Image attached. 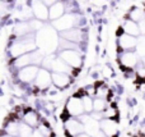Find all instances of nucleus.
Here are the masks:
<instances>
[{
  "mask_svg": "<svg viewBox=\"0 0 145 137\" xmlns=\"http://www.w3.org/2000/svg\"><path fill=\"white\" fill-rule=\"evenodd\" d=\"M36 49H37V45H36L35 35L29 33L23 37H15V41H13L9 46V55L13 59H15L23 54L35 51Z\"/></svg>",
  "mask_w": 145,
  "mask_h": 137,
  "instance_id": "1",
  "label": "nucleus"
},
{
  "mask_svg": "<svg viewBox=\"0 0 145 137\" xmlns=\"http://www.w3.org/2000/svg\"><path fill=\"white\" fill-rule=\"evenodd\" d=\"M35 38L36 45L45 49L47 54H51L57 48V35L52 27H42L37 33V36H35Z\"/></svg>",
  "mask_w": 145,
  "mask_h": 137,
  "instance_id": "2",
  "label": "nucleus"
},
{
  "mask_svg": "<svg viewBox=\"0 0 145 137\" xmlns=\"http://www.w3.org/2000/svg\"><path fill=\"white\" fill-rule=\"evenodd\" d=\"M82 21H83V18L79 13H65V14L61 15L60 18L52 21L51 27L55 31L63 32V31L70 30L72 27H79Z\"/></svg>",
  "mask_w": 145,
  "mask_h": 137,
  "instance_id": "3",
  "label": "nucleus"
},
{
  "mask_svg": "<svg viewBox=\"0 0 145 137\" xmlns=\"http://www.w3.org/2000/svg\"><path fill=\"white\" fill-rule=\"evenodd\" d=\"M68 114V118H78L82 114H84V108H83V103H82V96L79 94L72 95L71 97H69L68 103L65 107V112Z\"/></svg>",
  "mask_w": 145,
  "mask_h": 137,
  "instance_id": "4",
  "label": "nucleus"
},
{
  "mask_svg": "<svg viewBox=\"0 0 145 137\" xmlns=\"http://www.w3.org/2000/svg\"><path fill=\"white\" fill-rule=\"evenodd\" d=\"M59 58L63 59L72 69H80L83 64V55L78 50H61Z\"/></svg>",
  "mask_w": 145,
  "mask_h": 137,
  "instance_id": "5",
  "label": "nucleus"
},
{
  "mask_svg": "<svg viewBox=\"0 0 145 137\" xmlns=\"http://www.w3.org/2000/svg\"><path fill=\"white\" fill-rule=\"evenodd\" d=\"M35 87L40 91H45V90H48L52 85V81H51V73L50 71L45 68H40L37 72V76H36L35 81Z\"/></svg>",
  "mask_w": 145,
  "mask_h": 137,
  "instance_id": "6",
  "label": "nucleus"
},
{
  "mask_svg": "<svg viewBox=\"0 0 145 137\" xmlns=\"http://www.w3.org/2000/svg\"><path fill=\"white\" fill-rule=\"evenodd\" d=\"M40 67L37 66H27L17 71V78L20 83H33Z\"/></svg>",
  "mask_w": 145,
  "mask_h": 137,
  "instance_id": "7",
  "label": "nucleus"
},
{
  "mask_svg": "<svg viewBox=\"0 0 145 137\" xmlns=\"http://www.w3.org/2000/svg\"><path fill=\"white\" fill-rule=\"evenodd\" d=\"M121 67L123 68V71H130V69L135 68L139 64V56L136 55V53L134 50L131 51H121V55L118 58Z\"/></svg>",
  "mask_w": 145,
  "mask_h": 137,
  "instance_id": "8",
  "label": "nucleus"
},
{
  "mask_svg": "<svg viewBox=\"0 0 145 137\" xmlns=\"http://www.w3.org/2000/svg\"><path fill=\"white\" fill-rule=\"evenodd\" d=\"M29 8L36 19L42 21V22L48 19V7L43 4L42 0H31Z\"/></svg>",
  "mask_w": 145,
  "mask_h": 137,
  "instance_id": "9",
  "label": "nucleus"
},
{
  "mask_svg": "<svg viewBox=\"0 0 145 137\" xmlns=\"http://www.w3.org/2000/svg\"><path fill=\"white\" fill-rule=\"evenodd\" d=\"M60 36L61 38L66 41H70V42H74V44H82L83 40H84V31L82 30L80 27H72L70 30H66V31H63L60 32Z\"/></svg>",
  "mask_w": 145,
  "mask_h": 137,
  "instance_id": "10",
  "label": "nucleus"
},
{
  "mask_svg": "<svg viewBox=\"0 0 145 137\" xmlns=\"http://www.w3.org/2000/svg\"><path fill=\"white\" fill-rule=\"evenodd\" d=\"M64 127H65V132L70 137H76L78 135L84 132V127L78 120V118H66L64 122Z\"/></svg>",
  "mask_w": 145,
  "mask_h": 137,
  "instance_id": "11",
  "label": "nucleus"
},
{
  "mask_svg": "<svg viewBox=\"0 0 145 137\" xmlns=\"http://www.w3.org/2000/svg\"><path fill=\"white\" fill-rule=\"evenodd\" d=\"M136 40H138V37H133V36L126 35V33H121L118 36L117 46L120 51H131L135 49Z\"/></svg>",
  "mask_w": 145,
  "mask_h": 137,
  "instance_id": "12",
  "label": "nucleus"
},
{
  "mask_svg": "<svg viewBox=\"0 0 145 137\" xmlns=\"http://www.w3.org/2000/svg\"><path fill=\"white\" fill-rule=\"evenodd\" d=\"M99 130L107 137H116L117 135V123L113 119H103L99 120Z\"/></svg>",
  "mask_w": 145,
  "mask_h": 137,
  "instance_id": "13",
  "label": "nucleus"
},
{
  "mask_svg": "<svg viewBox=\"0 0 145 137\" xmlns=\"http://www.w3.org/2000/svg\"><path fill=\"white\" fill-rule=\"evenodd\" d=\"M50 71H52V73H64V74H72L74 69L70 68L63 59H60L59 56H55V59L52 60V64L50 67Z\"/></svg>",
  "mask_w": 145,
  "mask_h": 137,
  "instance_id": "14",
  "label": "nucleus"
},
{
  "mask_svg": "<svg viewBox=\"0 0 145 137\" xmlns=\"http://www.w3.org/2000/svg\"><path fill=\"white\" fill-rule=\"evenodd\" d=\"M22 122H24L25 124H28L29 127L36 128L40 124L41 120H40V115H38L37 112H35V110H32V109H28V110L23 112Z\"/></svg>",
  "mask_w": 145,
  "mask_h": 137,
  "instance_id": "15",
  "label": "nucleus"
},
{
  "mask_svg": "<svg viewBox=\"0 0 145 137\" xmlns=\"http://www.w3.org/2000/svg\"><path fill=\"white\" fill-rule=\"evenodd\" d=\"M64 14H65V3L59 0V1H56L51 7H48V19L55 21Z\"/></svg>",
  "mask_w": 145,
  "mask_h": 137,
  "instance_id": "16",
  "label": "nucleus"
},
{
  "mask_svg": "<svg viewBox=\"0 0 145 137\" xmlns=\"http://www.w3.org/2000/svg\"><path fill=\"white\" fill-rule=\"evenodd\" d=\"M51 81L56 89H64L71 82V77L64 73H51Z\"/></svg>",
  "mask_w": 145,
  "mask_h": 137,
  "instance_id": "17",
  "label": "nucleus"
},
{
  "mask_svg": "<svg viewBox=\"0 0 145 137\" xmlns=\"http://www.w3.org/2000/svg\"><path fill=\"white\" fill-rule=\"evenodd\" d=\"M121 30H122L123 33L130 35V36H133V37H139V36H140V31H139L138 23L131 19H126L125 22L122 23V26H121Z\"/></svg>",
  "mask_w": 145,
  "mask_h": 137,
  "instance_id": "18",
  "label": "nucleus"
},
{
  "mask_svg": "<svg viewBox=\"0 0 145 137\" xmlns=\"http://www.w3.org/2000/svg\"><path fill=\"white\" fill-rule=\"evenodd\" d=\"M13 32H14L15 37H23V36H25V35L33 33L32 31H31L29 24H28V21L27 22H25V21H19V22H17L14 26Z\"/></svg>",
  "mask_w": 145,
  "mask_h": 137,
  "instance_id": "19",
  "label": "nucleus"
},
{
  "mask_svg": "<svg viewBox=\"0 0 145 137\" xmlns=\"http://www.w3.org/2000/svg\"><path fill=\"white\" fill-rule=\"evenodd\" d=\"M129 19L134 21V22L139 23L141 22V21L145 19V10L141 9V8H133V9L130 10V13H129Z\"/></svg>",
  "mask_w": 145,
  "mask_h": 137,
  "instance_id": "20",
  "label": "nucleus"
},
{
  "mask_svg": "<svg viewBox=\"0 0 145 137\" xmlns=\"http://www.w3.org/2000/svg\"><path fill=\"white\" fill-rule=\"evenodd\" d=\"M135 53L139 58H144L145 56V35H140L138 37L135 45Z\"/></svg>",
  "mask_w": 145,
  "mask_h": 137,
  "instance_id": "21",
  "label": "nucleus"
},
{
  "mask_svg": "<svg viewBox=\"0 0 145 137\" xmlns=\"http://www.w3.org/2000/svg\"><path fill=\"white\" fill-rule=\"evenodd\" d=\"M107 107H108V104H107V101H106L105 99H99V97L93 99V112L103 113Z\"/></svg>",
  "mask_w": 145,
  "mask_h": 137,
  "instance_id": "22",
  "label": "nucleus"
},
{
  "mask_svg": "<svg viewBox=\"0 0 145 137\" xmlns=\"http://www.w3.org/2000/svg\"><path fill=\"white\" fill-rule=\"evenodd\" d=\"M33 128L29 127L28 124H25L24 122L20 120L19 124H18V133H17V137H29L31 133H32Z\"/></svg>",
  "mask_w": 145,
  "mask_h": 137,
  "instance_id": "23",
  "label": "nucleus"
},
{
  "mask_svg": "<svg viewBox=\"0 0 145 137\" xmlns=\"http://www.w3.org/2000/svg\"><path fill=\"white\" fill-rule=\"evenodd\" d=\"M36 128L40 131V133L43 137H52V135H54L52 130H51V127H50V124H48V123H46V122H40V124H38Z\"/></svg>",
  "mask_w": 145,
  "mask_h": 137,
  "instance_id": "24",
  "label": "nucleus"
},
{
  "mask_svg": "<svg viewBox=\"0 0 145 137\" xmlns=\"http://www.w3.org/2000/svg\"><path fill=\"white\" fill-rule=\"evenodd\" d=\"M32 17H33V14H32V10H31V8L28 7V5H24V7L22 8V9L19 10V18H20V21H29V19H32Z\"/></svg>",
  "mask_w": 145,
  "mask_h": 137,
  "instance_id": "25",
  "label": "nucleus"
},
{
  "mask_svg": "<svg viewBox=\"0 0 145 137\" xmlns=\"http://www.w3.org/2000/svg\"><path fill=\"white\" fill-rule=\"evenodd\" d=\"M28 24H29L31 31H32V32H35V31H40L41 28L43 27L42 21H38V19H36V18H32V19L28 21Z\"/></svg>",
  "mask_w": 145,
  "mask_h": 137,
  "instance_id": "26",
  "label": "nucleus"
},
{
  "mask_svg": "<svg viewBox=\"0 0 145 137\" xmlns=\"http://www.w3.org/2000/svg\"><path fill=\"white\" fill-rule=\"evenodd\" d=\"M10 13V3L0 1V18H4Z\"/></svg>",
  "mask_w": 145,
  "mask_h": 137,
  "instance_id": "27",
  "label": "nucleus"
},
{
  "mask_svg": "<svg viewBox=\"0 0 145 137\" xmlns=\"http://www.w3.org/2000/svg\"><path fill=\"white\" fill-rule=\"evenodd\" d=\"M29 137H43L42 135L40 133V131L37 130V128H33V131H32V133H31V136Z\"/></svg>",
  "mask_w": 145,
  "mask_h": 137,
  "instance_id": "28",
  "label": "nucleus"
},
{
  "mask_svg": "<svg viewBox=\"0 0 145 137\" xmlns=\"http://www.w3.org/2000/svg\"><path fill=\"white\" fill-rule=\"evenodd\" d=\"M43 1V4L45 5H47V7H51L52 4H55L56 1H59V0H42Z\"/></svg>",
  "mask_w": 145,
  "mask_h": 137,
  "instance_id": "29",
  "label": "nucleus"
},
{
  "mask_svg": "<svg viewBox=\"0 0 145 137\" xmlns=\"http://www.w3.org/2000/svg\"><path fill=\"white\" fill-rule=\"evenodd\" d=\"M141 64H143L144 68H145V56H144V58H141Z\"/></svg>",
  "mask_w": 145,
  "mask_h": 137,
  "instance_id": "30",
  "label": "nucleus"
},
{
  "mask_svg": "<svg viewBox=\"0 0 145 137\" xmlns=\"http://www.w3.org/2000/svg\"><path fill=\"white\" fill-rule=\"evenodd\" d=\"M0 1H4V3H12L13 0H0Z\"/></svg>",
  "mask_w": 145,
  "mask_h": 137,
  "instance_id": "31",
  "label": "nucleus"
},
{
  "mask_svg": "<svg viewBox=\"0 0 145 137\" xmlns=\"http://www.w3.org/2000/svg\"><path fill=\"white\" fill-rule=\"evenodd\" d=\"M3 137H15V136H8V135H3Z\"/></svg>",
  "mask_w": 145,
  "mask_h": 137,
  "instance_id": "32",
  "label": "nucleus"
}]
</instances>
